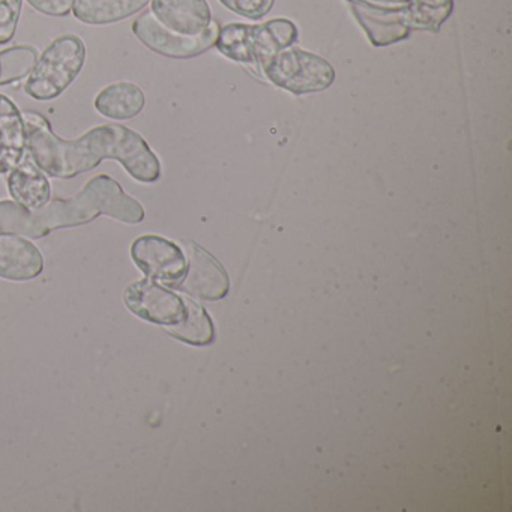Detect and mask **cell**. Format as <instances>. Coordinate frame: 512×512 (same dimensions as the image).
Segmentation results:
<instances>
[{"label":"cell","instance_id":"cell-1","mask_svg":"<svg viewBox=\"0 0 512 512\" xmlns=\"http://www.w3.org/2000/svg\"><path fill=\"white\" fill-rule=\"evenodd\" d=\"M28 134V152L34 163L52 178L71 179L91 172L103 160H115L136 181L157 182L161 163L148 142L122 125L92 128L77 140H64L53 133L50 122L40 113H23Z\"/></svg>","mask_w":512,"mask_h":512},{"label":"cell","instance_id":"cell-2","mask_svg":"<svg viewBox=\"0 0 512 512\" xmlns=\"http://www.w3.org/2000/svg\"><path fill=\"white\" fill-rule=\"evenodd\" d=\"M298 41V28L290 20L275 19L263 25L232 23L218 31L215 47L221 55L241 64H268L272 56Z\"/></svg>","mask_w":512,"mask_h":512},{"label":"cell","instance_id":"cell-3","mask_svg":"<svg viewBox=\"0 0 512 512\" xmlns=\"http://www.w3.org/2000/svg\"><path fill=\"white\" fill-rule=\"evenodd\" d=\"M85 62L86 46L82 38L70 34L56 38L29 74L26 94L38 101L55 100L79 77Z\"/></svg>","mask_w":512,"mask_h":512},{"label":"cell","instance_id":"cell-4","mask_svg":"<svg viewBox=\"0 0 512 512\" xmlns=\"http://www.w3.org/2000/svg\"><path fill=\"white\" fill-rule=\"evenodd\" d=\"M262 70L269 82L295 95L326 91L335 82V70L328 61L295 46L272 56Z\"/></svg>","mask_w":512,"mask_h":512},{"label":"cell","instance_id":"cell-5","mask_svg":"<svg viewBox=\"0 0 512 512\" xmlns=\"http://www.w3.org/2000/svg\"><path fill=\"white\" fill-rule=\"evenodd\" d=\"M220 26L212 20L211 26L197 37L176 34L164 28L151 11L137 17L133 23V32L137 40L157 55L170 59H191L208 52L215 46Z\"/></svg>","mask_w":512,"mask_h":512},{"label":"cell","instance_id":"cell-6","mask_svg":"<svg viewBox=\"0 0 512 512\" xmlns=\"http://www.w3.org/2000/svg\"><path fill=\"white\" fill-rule=\"evenodd\" d=\"M76 224V211L70 199L55 200L40 211H28L16 202H0V235L10 233L38 239Z\"/></svg>","mask_w":512,"mask_h":512},{"label":"cell","instance_id":"cell-7","mask_svg":"<svg viewBox=\"0 0 512 512\" xmlns=\"http://www.w3.org/2000/svg\"><path fill=\"white\" fill-rule=\"evenodd\" d=\"M353 16L374 47H388L409 37L413 29L409 2L404 5H380L370 0H347Z\"/></svg>","mask_w":512,"mask_h":512},{"label":"cell","instance_id":"cell-8","mask_svg":"<svg viewBox=\"0 0 512 512\" xmlns=\"http://www.w3.org/2000/svg\"><path fill=\"white\" fill-rule=\"evenodd\" d=\"M184 254L187 269L173 289L205 301H218L229 293V275L212 254L194 242H185Z\"/></svg>","mask_w":512,"mask_h":512},{"label":"cell","instance_id":"cell-9","mask_svg":"<svg viewBox=\"0 0 512 512\" xmlns=\"http://www.w3.org/2000/svg\"><path fill=\"white\" fill-rule=\"evenodd\" d=\"M131 259L137 268L154 281L173 287L187 269L184 251L175 242L157 235L137 238L131 245Z\"/></svg>","mask_w":512,"mask_h":512},{"label":"cell","instance_id":"cell-10","mask_svg":"<svg viewBox=\"0 0 512 512\" xmlns=\"http://www.w3.org/2000/svg\"><path fill=\"white\" fill-rule=\"evenodd\" d=\"M124 302L134 316L154 325H176L185 314L184 299L151 278L130 284L125 289Z\"/></svg>","mask_w":512,"mask_h":512},{"label":"cell","instance_id":"cell-11","mask_svg":"<svg viewBox=\"0 0 512 512\" xmlns=\"http://www.w3.org/2000/svg\"><path fill=\"white\" fill-rule=\"evenodd\" d=\"M155 19L176 34L197 37L211 26L208 0H151Z\"/></svg>","mask_w":512,"mask_h":512},{"label":"cell","instance_id":"cell-12","mask_svg":"<svg viewBox=\"0 0 512 512\" xmlns=\"http://www.w3.org/2000/svg\"><path fill=\"white\" fill-rule=\"evenodd\" d=\"M44 271V257L37 245L17 235H0V278L29 281Z\"/></svg>","mask_w":512,"mask_h":512},{"label":"cell","instance_id":"cell-13","mask_svg":"<svg viewBox=\"0 0 512 512\" xmlns=\"http://www.w3.org/2000/svg\"><path fill=\"white\" fill-rule=\"evenodd\" d=\"M28 151L26 122L19 107L0 94V175L10 173Z\"/></svg>","mask_w":512,"mask_h":512},{"label":"cell","instance_id":"cell-14","mask_svg":"<svg viewBox=\"0 0 512 512\" xmlns=\"http://www.w3.org/2000/svg\"><path fill=\"white\" fill-rule=\"evenodd\" d=\"M8 190L17 205L28 211H40L49 205L52 185L31 157H25L8 176Z\"/></svg>","mask_w":512,"mask_h":512},{"label":"cell","instance_id":"cell-15","mask_svg":"<svg viewBox=\"0 0 512 512\" xmlns=\"http://www.w3.org/2000/svg\"><path fill=\"white\" fill-rule=\"evenodd\" d=\"M146 97L139 86L130 82L112 83L95 97L94 106L104 118L130 121L145 109Z\"/></svg>","mask_w":512,"mask_h":512},{"label":"cell","instance_id":"cell-16","mask_svg":"<svg viewBox=\"0 0 512 512\" xmlns=\"http://www.w3.org/2000/svg\"><path fill=\"white\" fill-rule=\"evenodd\" d=\"M151 0H76L73 13L91 26L113 25L145 10Z\"/></svg>","mask_w":512,"mask_h":512},{"label":"cell","instance_id":"cell-17","mask_svg":"<svg viewBox=\"0 0 512 512\" xmlns=\"http://www.w3.org/2000/svg\"><path fill=\"white\" fill-rule=\"evenodd\" d=\"M167 332L176 340L191 346H206L214 341V323L205 308L193 301H185L181 322L167 326Z\"/></svg>","mask_w":512,"mask_h":512},{"label":"cell","instance_id":"cell-18","mask_svg":"<svg viewBox=\"0 0 512 512\" xmlns=\"http://www.w3.org/2000/svg\"><path fill=\"white\" fill-rule=\"evenodd\" d=\"M37 61V49L31 46H16L0 52V86L11 85L28 77Z\"/></svg>","mask_w":512,"mask_h":512},{"label":"cell","instance_id":"cell-19","mask_svg":"<svg viewBox=\"0 0 512 512\" xmlns=\"http://www.w3.org/2000/svg\"><path fill=\"white\" fill-rule=\"evenodd\" d=\"M415 31H440L454 11V0H410Z\"/></svg>","mask_w":512,"mask_h":512},{"label":"cell","instance_id":"cell-20","mask_svg":"<svg viewBox=\"0 0 512 512\" xmlns=\"http://www.w3.org/2000/svg\"><path fill=\"white\" fill-rule=\"evenodd\" d=\"M23 0H0V46L13 40L22 16Z\"/></svg>","mask_w":512,"mask_h":512},{"label":"cell","instance_id":"cell-21","mask_svg":"<svg viewBox=\"0 0 512 512\" xmlns=\"http://www.w3.org/2000/svg\"><path fill=\"white\" fill-rule=\"evenodd\" d=\"M221 4L238 14L250 20H260L271 13L275 0H220Z\"/></svg>","mask_w":512,"mask_h":512},{"label":"cell","instance_id":"cell-22","mask_svg":"<svg viewBox=\"0 0 512 512\" xmlns=\"http://www.w3.org/2000/svg\"><path fill=\"white\" fill-rule=\"evenodd\" d=\"M76 0H28L38 13L50 17H65L73 11Z\"/></svg>","mask_w":512,"mask_h":512},{"label":"cell","instance_id":"cell-23","mask_svg":"<svg viewBox=\"0 0 512 512\" xmlns=\"http://www.w3.org/2000/svg\"><path fill=\"white\" fill-rule=\"evenodd\" d=\"M370 2H374V4L380 5H391V7H394V5L407 4V2H410V0H370Z\"/></svg>","mask_w":512,"mask_h":512}]
</instances>
